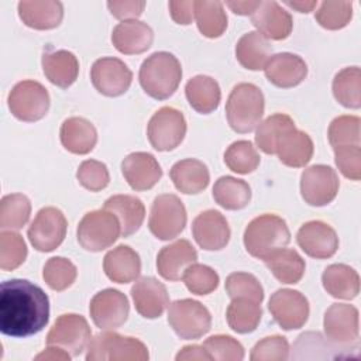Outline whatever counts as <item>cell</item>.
I'll return each instance as SVG.
<instances>
[{
  "mask_svg": "<svg viewBox=\"0 0 361 361\" xmlns=\"http://www.w3.org/2000/svg\"><path fill=\"white\" fill-rule=\"evenodd\" d=\"M49 320V299L27 279L4 281L0 286V331L10 337L39 333Z\"/></svg>",
  "mask_w": 361,
  "mask_h": 361,
  "instance_id": "obj_1",
  "label": "cell"
},
{
  "mask_svg": "<svg viewBox=\"0 0 361 361\" xmlns=\"http://www.w3.org/2000/svg\"><path fill=\"white\" fill-rule=\"evenodd\" d=\"M138 79L148 96L157 100H165L175 93L180 83V62L171 52H154L142 62Z\"/></svg>",
  "mask_w": 361,
  "mask_h": 361,
  "instance_id": "obj_2",
  "label": "cell"
},
{
  "mask_svg": "<svg viewBox=\"0 0 361 361\" xmlns=\"http://www.w3.org/2000/svg\"><path fill=\"white\" fill-rule=\"evenodd\" d=\"M290 241L286 221L276 214H261L252 219L244 231V245L250 255L265 259Z\"/></svg>",
  "mask_w": 361,
  "mask_h": 361,
  "instance_id": "obj_3",
  "label": "cell"
},
{
  "mask_svg": "<svg viewBox=\"0 0 361 361\" xmlns=\"http://www.w3.org/2000/svg\"><path fill=\"white\" fill-rule=\"evenodd\" d=\"M265 100L261 89L254 83H238L233 87L226 103V116L235 133H250L261 121Z\"/></svg>",
  "mask_w": 361,
  "mask_h": 361,
  "instance_id": "obj_4",
  "label": "cell"
},
{
  "mask_svg": "<svg viewBox=\"0 0 361 361\" xmlns=\"http://www.w3.org/2000/svg\"><path fill=\"white\" fill-rule=\"evenodd\" d=\"M148 357V348L142 341L111 330L96 334L86 354L87 361H145Z\"/></svg>",
  "mask_w": 361,
  "mask_h": 361,
  "instance_id": "obj_5",
  "label": "cell"
},
{
  "mask_svg": "<svg viewBox=\"0 0 361 361\" xmlns=\"http://www.w3.org/2000/svg\"><path fill=\"white\" fill-rule=\"evenodd\" d=\"M120 235L121 226L117 216L104 207L86 213L78 226L79 244L92 252L111 247Z\"/></svg>",
  "mask_w": 361,
  "mask_h": 361,
  "instance_id": "obj_6",
  "label": "cell"
},
{
  "mask_svg": "<svg viewBox=\"0 0 361 361\" xmlns=\"http://www.w3.org/2000/svg\"><path fill=\"white\" fill-rule=\"evenodd\" d=\"M186 209L182 200L172 193L155 197L148 219L149 231L159 240L168 241L178 237L186 226Z\"/></svg>",
  "mask_w": 361,
  "mask_h": 361,
  "instance_id": "obj_7",
  "label": "cell"
},
{
  "mask_svg": "<svg viewBox=\"0 0 361 361\" xmlns=\"http://www.w3.org/2000/svg\"><path fill=\"white\" fill-rule=\"evenodd\" d=\"M168 322L180 338L196 340L210 330L212 316L200 302L180 299L169 306Z\"/></svg>",
  "mask_w": 361,
  "mask_h": 361,
  "instance_id": "obj_8",
  "label": "cell"
},
{
  "mask_svg": "<svg viewBox=\"0 0 361 361\" xmlns=\"http://www.w3.org/2000/svg\"><path fill=\"white\" fill-rule=\"evenodd\" d=\"M7 103L16 118L32 123L41 120L48 113L49 93L39 82L21 80L8 93Z\"/></svg>",
  "mask_w": 361,
  "mask_h": 361,
  "instance_id": "obj_9",
  "label": "cell"
},
{
  "mask_svg": "<svg viewBox=\"0 0 361 361\" xmlns=\"http://www.w3.org/2000/svg\"><path fill=\"white\" fill-rule=\"evenodd\" d=\"M147 135L157 151L175 149L186 135L185 116L175 107H161L149 118Z\"/></svg>",
  "mask_w": 361,
  "mask_h": 361,
  "instance_id": "obj_10",
  "label": "cell"
},
{
  "mask_svg": "<svg viewBox=\"0 0 361 361\" xmlns=\"http://www.w3.org/2000/svg\"><path fill=\"white\" fill-rule=\"evenodd\" d=\"M92 340L87 320L76 313L61 314L47 334V344L56 345L76 357L86 350Z\"/></svg>",
  "mask_w": 361,
  "mask_h": 361,
  "instance_id": "obj_11",
  "label": "cell"
},
{
  "mask_svg": "<svg viewBox=\"0 0 361 361\" xmlns=\"http://www.w3.org/2000/svg\"><path fill=\"white\" fill-rule=\"evenodd\" d=\"M65 214L54 207H42L28 227V240L37 251L49 252L58 248L66 235Z\"/></svg>",
  "mask_w": 361,
  "mask_h": 361,
  "instance_id": "obj_12",
  "label": "cell"
},
{
  "mask_svg": "<svg viewBox=\"0 0 361 361\" xmlns=\"http://www.w3.org/2000/svg\"><path fill=\"white\" fill-rule=\"evenodd\" d=\"M340 180L336 171L327 165H312L302 172L300 193L310 206L329 204L338 192Z\"/></svg>",
  "mask_w": 361,
  "mask_h": 361,
  "instance_id": "obj_13",
  "label": "cell"
},
{
  "mask_svg": "<svg viewBox=\"0 0 361 361\" xmlns=\"http://www.w3.org/2000/svg\"><path fill=\"white\" fill-rule=\"evenodd\" d=\"M93 323L102 330H114L123 326L130 313L127 296L117 289H104L97 292L89 305Z\"/></svg>",
  "mask_w": 361,
  "mask_h": 361,
  "instance_id": "obj_14",
  "label": "cell"
},
{
  "mask_svg": "<svg viewBox=\"0 0 361 361\" xmlns=\"http://www.w3.org/2000/svg\"><path fill=\"white\" fill-rule=\"evenodd\" d=\"M90 79L99 93L116 97L128 90L133 80V72L121 59L104 56L99 58L92 65Z\"/></svg>",
  "mask_w": 361,
  "mask_h": 361,
  "instance_id": "obj_15",
  "label": "cell"
},
{
  "mask_svg": "<svg viewBox=\"0 0 361 361\" xmlns=\"http://www.w3.org/2000/svg\"><path fill=\"white\" fill-rule=\"evenodd\" d=\"M268 309L283 330H296L309 319V302L303 293L293 289H279L272 293Z\"/></svg>",
  "mask_w": 361,
  "mask_h": 361,
  "instance_id": "obj_16",
  "label": "cell"
},
{
  "mask_svg": "<svg viewBox=\"0 0 361 361\" xmlns=\"http://www.w3.org/2000/svg\"><path fill=\"white\" fill-rule=\"evenodd\" d=\"M323 327L326 337L336 345L357 344L360 333L357 307L347 303H333L324 313Z\"/></svg>",
  "mask_w": 361,
  "mask_h": 361,
  "instance_id": "obj_17",
  "label": "cell"
},
{
  "mask_svg": "<svg viewBox=\"0 0 361 361\" xmlns=\"http://www.w3.org/2000/svg\"><path fill=\"white\" fill-rule=\"evenodd\" d=\"M296 241L305 254L316 259L330 258L338 248V237L334 228L320 220L302 224L296 234Z\"/></svg>",
  "mask_w": 361,
  "mask_h": 361,
  "instance_id": "obj_18",
  "label": "cell"
},
{
  "mask_svg": "<svg viewBox=\"0 0 361 361\" xmlns=\"http://www.w3.org/2000/svg\"><path fill=\"white\" fill-rule=\"evenodd\" d=\"M192 234L197 245L206 251H219L230 241V227L219 210H204L192 223Z\"/></svg>",
  "mask_w": 361,
  "mask_h": 361,
  "instance_id": "obj_19",
  "label": "cell"
},
{
  "mask_svg": "<svg viewBox=\"0 0 361 361\" xmlns=\"http://www.w3.org/2000/svg\"><path fill=\"white\" fill-rule=\"evenodd\" d=\"M121 172L134 190H148L162 178V169L149 152H131L121 162Z\"/></svg>",
  "mask_w": 361,
  "mask_h": 361,
  "instance_id": "obj_20",
  "label": "cell"
},
{
  "mask_svg": "<svg viewBox=\"0 0 361 361\" xmlns=\"http://www.w3.org/2000/svg\"><path fill=\"white\" fill-rule=\"evenodd\" d=\"M251 23L267 39L275 41L289 37L293 27L289 11L274 0L261 1L258 8L251 14Z\"/></svg>",
  "mask_w": 361,
  "mask_h": 361,
  "instance_id": "obj_21",
  "label": "cell"
},
{
  "mask_svg": "<svg viewBox=\"0 0 361 361\" xmlns=\"http://www.w3.org/2000/svg\"><path fill=\"white\" fill-rule=\"evenodd\" d=\"M135 310L145 319L159 317L169 305L165 285L152 276L140 278L131 288Z\"/></svg>",
  "mask_w": 361,
  "mask_h": 361,
  "instance_id": "obj_22",
  "label": "cell"
},
{
  "mask_svg": "<svg viewBox=\"0 0 361 361\" xmlns=\"http://www.w3.org/2000/svg\"><path fill=\"white\" fill-rule=\"evenodd\" d=\"M197 251L188 240H178L164 248L157 255V269L166 281H179L186 268L195 264Z\"/></svg>",
  "mask_w": 361,
  "mask_h": 361,
  "instance_id": "obj_23",
  "label": "cell"
},
{
  "mask_svg": "<svg viewBox=\"0 0 361 361\" xmlns=\"http://www.w3.org/2000/svg\"><path fill=\"white\" fill-rule=\"evenodd\" d=\"M264 71L272 85L278 87H293L306 78L307 65L296 54L281 52L268 59Z\"/></svg>",
  "mask_w": 361,
  "mask_h": 361,
  "instance_id": "obj_24",
  "label": "cell"
},
{
  "mask_svg": "<svg viewBox=\"0 0 361 361\" xmlns=\"http://www.w3.org/2000/svg\"><path fill=\"white\" fill-rule=\"evenodd\" d=\"M154 41L152 28L138 20L118 23L111 32V42L117 51L126 55L145 52Z\"/></svg>",
  "mask_w": 361,
  "mask_h": 361,
  "instance_id": "obj_25",
  "label": "cell"
},
{
  "mask_svg": "<svg viewBox=\"0 0 361 361\" xmlns=\"http://www.w3.org/2000/svg\"><path fill=\"white\" fill-rule=\"evenodd\" d=\"M313 141L296 126L288 128L281 134L275 145V154L286 166H305L313 157Z\"/></svg>",
  "mask_w": 361,
  "mask_h": 361,
  "instance_id": "obj_26",
  "label": "cell"
},
{
  "mask_svg": "<svg viewBox=\"0 0 361 361\" xmlns=\"http://www.w3.org/2000/svg\"><path fill=\"white\" fill-rule=\"evenodd\" d=\"M18 16L27 27L51 30L61 24L63 6L56 0H23L18 3Z\"/></svg>",
  "mask_w": 361,
  "mask_h": 361,
  "instance_id": "obj_27",
  "label": "cell"
},
{
  "mask_svg": "<svg viewBox=\"0 0 361 361\" xmlns=\"http://www.w3.org/2000/svg\"><path fill=\"white\" fill-rule=\"evenodd\" d=\"M103 269L107 278L116 283H128L140 276V255L128 245H117L103 259Z\"/></svg>",
  "mask_w": 361,
  "mask_h": 361,
  "instance_id": "obj_28",
  "label": "cell"
},
{
  "mask_svg": "<svg viewBox=\"0 0 361 361\" xmlns=\"http://www.w3.org/2000/svg\"><path fill=\"white\" fill-rule=\"evenodd\" d=\"M42 71L47 79L62 89L69 87L79 75V61L71 51H47L41 59Z\"/></svg>",
  "mask_w": 361,
  "mask_h": 361,
  "instance_id": "obj_29",
  "label": "cell"
},
{
  "mask_svg": "<svg viewBox=\"0 0 361 361\" xmlns=\"http://www.w3.org/2000/svg\"><path fill=\"white\" fill-rule=\"evenodd\" d=\"M59 137L63 148L78 155L89 154L97 142L94 126L83 117L66 118L61 126Z\"/></svg>",
  "mask_w": 361,
  "mask_h": 361,
  "instance_id": "obj_30",
  "label": "cell"
},
{
  "mask_svg": "<svg viewBox=\"0 0 361 361\" xmlns=\"http://www.w3.org/2000/svg\"><path fill=\"white\" fill-rule=\"evenodd\" d=\"M171 179L175 188L185 195H196L204 190L210 180L207 166L195 158L178 161L171 168Z\"/></svg>",
  "mask_w": 361,
  "mask_h": 361,
  "instance_id": "obj_31",
  "label": "cell"
},
{
  "mask_svg": "<svg viewBox=\"0 0 361 361\" xmlns=\"http://www.w3.org/2000/svg\"><path fill=\"white\" fill-rule=\"evenodd\" d=\"M104 209L117 216L123 237H130L138 231L145 219L144 203L133 195H114L104 202Z\"/></svg>",
  "mask_w": 361,
  "mask_h": 361,
  "instance_id": "obj_32",
  "label": "cell"
},
{
  "mask_svg": "<svg viewBox=\"0 0 361 361\" xmlns=\"http://www.w3.org/2000/svg\"><path fill=\"white\" fill-rule=\"evenodd\" d=\"M323 288L333 298L354 299L360 292V276L357 271L345 264H331L322 275Z\"/></svg>",
  "mask_w": 361,
  "mask_h": 361,
  "instance_id": "obj_33",
  "label": "cell"
},
{
  "mask_svg": "<svg viewBox=\"0 0 361 361\" xmlns=\"http://www.w3.org/2000/svg\"><path fill=\"white\" fill-rule=\"evenodd\" d=\"M185 93L192 109L202 114L214 111L221 100L219 83L206 75H197L189 79L185 86Z\"/></svg>",
  "mask_w": 361,
  "mask_h": 361,
  "instance_id": "obj_34",
  "label": "cell"
},
{
  "mask_svg": "<svg viewBox=\"0 0 361 361\" xmlns=\"http://www.w3.org/2000/svg\"><path fill=\"white\" fill-rule=\"evenodd\" d=\"M272 47L269 41L258 31L244 34L235 45V56L241 66L250 71L264 69L271 58Z\"/></svg>",
  "mask_w": 361,
  "mask_h": 361,
  "instance_id": "obj_35",
  "label": "cell"
},
{
  "mask_svg": "<svg viewBox=\"0 0 361 361\" xmlns=\"http://www.w3.org/2000/svg\"><path fill=\"white\" fill-rule=\"evenodd\" d=\"M268 269L282 283H298L306 269L305 259L292 248H279L269 254L265 259Z\"/></svg>",
  "mask_w": 361,
  "mask_h": 361,
  "instance_id": "obj_36",
  "label": "cell"
},
{
  "mask_svg": "<svg viewBox=\"0 0 361 361\" xmlns=\"http://www.w3.org/2000/svg\"><path fill=\"white\" fill-rule=\"evenodd\" d=\"M226 317L230 329L235 333H251L261 322V303L250 298H234L226 310Z\"/></svg>",
  "mask_w": 361,
  "mask_h": 361,
  "instance_id": "obj_37",
  "label": "cell"
},
{
  "mask_svg": "<svg viewBox=\"0 0 361 361\" xmlns=\"http://www.w3.org/2000/svg\"><path fill=\"white\" fill-rule=\"evenodd\" d=\"M213 197L217 204L227 210H240L250 203L251 188L243 179L221 176L214 182Z\"/></svg>",
  "mask_w": 361,
  "mask_h": 361,
  "instance_id": "obj_38",
  "label": "cell"
},
{
  "mask_svg": "<svg viewBox=\"0 0 361 361\" xmlns=\"http://www.w3.org/2000/svg\"><path fill=\"white\" fill-rule=\"evenodd\" d=\"M195 18L199 31L207 38H217L227 28V14L221 1H195Z\"/></svg>",
  "mask_w": 361,
  "mask_h": 361,
  "instance_id": "obj_39",
  "label": "cell"
},
{
  "mask_svg": "<svg viewBox=\"0 0 361 361\" xmlns=\"http://www.w3.org/2000/svg\"><path fill=\"white\" fill-rule=\"evenodd\" d=\"M333 94L344 107L358 109L361 106V71L358 66H348L336 73Z\"/></svg>",
  "mask_w": 361,
  "mask_h": 361,
  "instance_id": "obj_40",
  "label": "cell"
},
{
  "mask_svg": "<svg viewBox=\"0 0 361 361\" xmlns=\"http://www.w3.org/2000/svg\"><path fill=\"white\" fill-rule=\"evenodd\" d=\"M31 214V202L23 193H11L1 197L0 202V227L1 230L23 228Z\"/></svg>",
  "mask_w": 361,
  "mask_h": 361,
  "instance_id": "obj_41",
  "label": "cell"
},
{
  "mask_svg": "<svg viewBox=\"0 0 361 361\" xmlns=\"http://www.w3.org/2000/svg\"><path fill=\"white\" fill-rule=\"evenodd\" d=\"M295 121L283 113H276L259 123L255 133V142L265 154H275V145L283 131L293 127Z\"/></svg>",
  "mask_w": 361,
  "mask_h": 361,
  "instance_id": "obj_42",
  "label": "cell"
},
{
  "mask_svg": "<svg viewBox=\"0 0 361 361\" xmlns=\"http://www.w3.org/2000/svg\"><path fill=\"white\" fill-rule=\"evenodd\" d=\"M224 162L233 172L245 175L258 168L261 157L251 141L240 140L226 149Z\"/></svg>",
  "mask_w": 361,
  "mask_h": 361,
  "instance_id": "obj_43",
  "label": "cell"
},
{
  "mask_svg": "<svg viewBox=\"0 0 361 361\" xmlns=\"http://www.w3.org/2000/svg\"><path fill=\"white\" fill-rule=\"evenodd\" d=\"M76 276L78 269L75 264L68 258L52 257L44 265L42 278L45 283L56 292L68 289L75 282Z\"/></svg>",
  "mask_w": 361,
  "mask_h": 361,
  "instance_id": "obj_44",
  "label": "cell"
},
{
  "mask_svg": "<svg viewBox=\"0 0 361 361\" xmlns=\"http://www.w3.org/2000/svg\"><path fill=\"white\" fill-rule=\"evenodd\" d=\"M27 258V245L23 237L14 231L0 233V268L13 271L18 268Z\"/></svg>",
  "mask_w": 361,
  "mask_h": 361,
  "instance_id": "obj_45",
  "label": "cell"
},
{
  "mask_svg": "<svg viewBox=\"0 0 361 361\" xmlns=\"http://www.w3.org/2000/svg\"><path fill=\"white\" fill-rule=\"evenodd\" d=\"M182 279L189 292L200 296L212 293L220 282V278L213 268L196 262L186 268Z\"/></svg>",
  "mask_w": 361,
  "mask_h": 361,
  "instance_id": "obj_46",
  "label": "cell"
},
{
  "mask_svg": "<svg viewBox=\"0 0 361 361\" xmlns=\"http://www.w3.org/2000/svg\"><path fill=\"white\" fill-rule=\"evenodd\" d=\"M360 124L361 120L357 116H338L329 127L327 137L331 147L360 145Z\"/></svg>",
  "mask_w": 361,
  "mask_h": 361,
  "instance_id": "obj_47",
  "label": "cell"
},
{
  "mask_svg": "<svg viewBox=\"0 0 361 361\" xmlns=\"http://www.w3.org/2000/svg\"><path fill=\"white\" fill-rule=\"evenodd\" d=\"M316 21L327 30H340L345 27L353 17L351 1H323L317 8Z\"/></svg>",
  "mask_w": 361,
  "mask_h": 361,
  "instance_id": "obj_48",
  "label": "cell"
},
{
  "mask_svg": "<svg viewBox=\"0 0 361 361\" xmlns=\"http://www.w3.org/2000/svg\"><path fill=\"white\" fill-rule=\"evenodd\" d=\"M226 292L230 299L250 298L257 302L264 300V288L259 281L247 272H233L226 278Z\"/></svg>",
  "mask_w": 361,
  "mask_h": 361,
  "instance_id": "obj_49",
  "label": "cell"
},
{
  "mask_svg": "<svg viewBox=\"0 0 361 361\" xmlns=\"http://www.w3.org/2000/svg\"><path fill=\"white\" fill-rule=\"evenodd\" d=\"M204 350L212 360L217 361H241L244 358V347L240 341L226 334H214L203 343Z\"/></svg>",
  "mask_w": 361,
  "mask_h": 361,
  "instance_id": "obj_50",
  "label": "cell"
},
{
  "mask_svg": "<svg viewBox=\"0 0 361 361\" xmlns=\"http://www.w3.org/2000/svg\"><path fill=\"white\" fill-rule=\"evenodd\" d=\"M76 178L79 183L90 192H99L104 189L110 182L107 166L96 159L83 161L78 168Z\"/></svg>",
  "mask_w": 361,
  "mask_h": 361,
  "instance_id": "obj_51",
  "label": "cell"
},
{
  "mask_svg": "<svg viewBox=\"0 0 361 361\" xmlns=\"http://www.w3.org/2000/svg\"><path fill=\"white\" fill-rule=\"evenodd\" d=\"M289 357L288 340L282 336H269L258 341L250 354L251 361H285Z\"/></svg>",
  "mask_w": 361,
  "mask_h": 361,
  "instance_id": "obj_52",
  "label": "cell"
},
{
  "mask_svg": "<svg viewBox=\"0 0 361 361\" xmlns=\"http://www.w3.org/2000/svg\"><path fill=\"white\" fill-rule=\"evenodd\" d=\"M333 149L336 157V165L340 169V172L351 180H360L361 179V147L344 145V147H334Z\"/></svg>",
  "mask_w": 361,
  "mask_h": 361,
  "instance_id": "obj_53",
  "label": "cell"
},
{
  "mask_svg": "<svg viewBox=\"0 0 361 361\" xmlns=\"http://www.w3.org/2000/svg\"><path fill=\"white\" fill-rule=\"evenodd\" d=\"M110 13L123 21L135 20L141 16L145 7L144 0H124V1H107Z\"/></svg>",
  "mask_w": 361,
  "mask_h": 361,
  "instance_id": "obj_54",
  "label": "cell"
},
{
  "mask_svg": "<svg viewBox=\"0 0 361 361\" xmlns=\"http://www.w3.org/2000/svg\"><path fill=\"white\" fill-rule=\"evenodd\" d=\"M171 17L175 23L188 25L195 17V1H169L168 3Z\"/></svg>",
  "mask_w": 361,
  "mask_h": 361,
  "instance_id": "obj_55",
  "label": "cell"
},
{
  "mask_svg": "<svg viewBox=\"0 0 361 361\" xmlns=\"http://www.w3.org/2000/svg\"><path fill=\"white\" fill-rule=\"evenodd\" d=\"M176 361H183V360H202V361H210L212 357L209 353L204 350L203 345H185L178 354H176Z\"/></svg>",
  "mask_w": 361,
  "mask_h": 361,
  "instance_id": "obj_56",
  "label": "cell"
},
{
  "mask_svg": "<svg viewBox=\"0 0 361 361\" xmlns=\"http://www.w3.org/2000/svg\"><path fill=\"white\" fill-rule=\"evenodd\" d=\"M71 354H68V351L56 347V345H49L45 351H42L41 354H38L35 357V360H47V361H69Z\"/></svg>",
  "mask_w": 361,
  "mask_h": 361,
  "instance_id": "obj_57",
  "label": "cell"
},
{
  "mask_svg": "<svg viewBox=\"0 0 361 361\" xmlns=\"http://www.w3.org/2000/svg\"><path fill=\"white\" fill-rule=\"evenodd\" d=\"M261 1H227L226 6L235 14L251 16L259 6Z\"/></svg>",
  "mask_w": 361,
  "mask_h": 361,
  "instance_id": "obj_58",
  "label": "cell"
},
{
  "mask_svg": "<svg viewBox=\"0 0 361 361\" xmlns=\"http://www.w3.org/2000/svg\"><path fill=\"white\" fill-rule=\"evenodd\" d=\"M286 6H289V7H292V8H295V10H298V11H300V13H309V11H312L316 6H317V1L316 0H310V1H307V0H298V1H290V0H286V1H283Z\"/></svg>",
  "mask_w": 361,
  "mask_h": 361,
  "instance_id": "obj_59",
  "label": "cell"
}]
</instances>
